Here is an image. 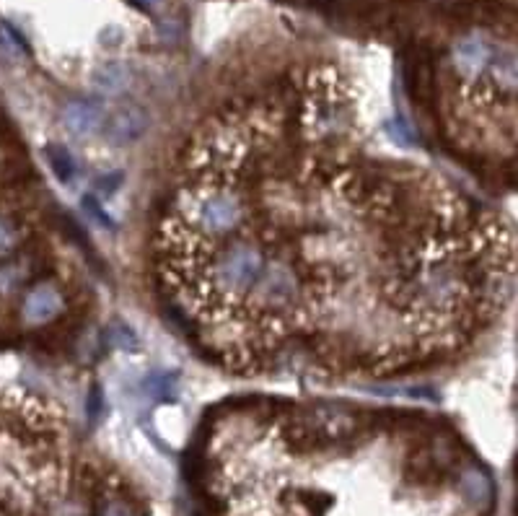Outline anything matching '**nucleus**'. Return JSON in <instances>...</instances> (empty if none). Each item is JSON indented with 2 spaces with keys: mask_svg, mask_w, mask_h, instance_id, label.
Instances as JSON below:
<instances>
[{
  "mask_svg": "<svg viewBox=\"0 0 518 516\" xmlns=\"http://www.w3.org/2000/svg\"><path fill=\"white\" fill-rule=\"evenodd\" d=\"M24 239V223L13 213L0 211V257H8L11 252H16Z\"/></svg>",
  "mask_w": 518,
  "mask_h": 516,
  "instance_id": "5",
  "label": "nucleus"
},
{
  "mask_svg": "<svg viewBox=\"0 0 518 516\" xmlns=\"http://www.w3.org/2000/svg\"><path fill=\"white\" fill-rule=\"evenodd\" d=\"M140 6L143 8H151V11H156L158 6H161V3H164V0H138Z\"/></svg>",
  "mask_w": 518,
  "mask_h": 516,
  "instance_id": "10",
  "label": "nucleus"
},
{
  "mask_svg": "<svg viewBox=\"0 0 518 516\" xmlns=\"http://www.w3.org/2000/svg\"><path fill=\"white\" fill-rule=\"evenodd\" d=\"M65 309V296L55 283H37L24 296V319L29 325H47Z\"/></svg>",
  "mask_w": 518,
  "mask_h": 516,
  "instance_id": "2",
  "label": "nucleus"
},
{
  "mask_svg": "<svg viewBox=\"0 0 518 516\" xmlns=\"http://www.w3.org/2000/svg\"><path fill=\"white\" fill-rule=\"evenodd\" d=\"M102 130L114 146H125V143L140 141L148 130L146 109L138 107V104L133 102L120 104V107H114L112 112H109V117H104Z\"/></svg>",
  "mask_w": 518,
  "mask_h": 516,
  "instance_id": "1",
  "label": "nucleus"
},
{
  "mask_svg": "<svg viewBox=\"0 0 518 516\" xmlns=\"http://www.w3.org/2000/svg\"><path fill=\"white\" fill-rule=\"evenodd\" d=\"M45 159L47 164H50L52 174H55L63 185H73V182H76L78 166L76 159L70 156L68 148L60 146V143H50V146H45Z\"/></svg>",
  "mask_w": 518,
  "mask_h": 516,
  "instance_id": "4",
  "label": "nucleus"
},
{
  "mask_svg": "<svg viewBox=\"0 0 518 516\" xmlns=\"http://www.w3.org/2000/svg\"><path fill=\"white\" fill-rule=\"evenodd\" d=\"M83 211L91 213V216H94V221L99 223L102 229H114L112 218H109L107 213L102 211V205H99V200H96V198H86V200H83Z\"/></svg>",
  "mask_w": 518,
  "mask_h": 516,
  "instance_id": "8",
  "label": "nucleus"
},
{
  "mask_svg": "<svg viewBox=\"0 0 518 516\" xmlns=\"http://www.w3.org/2000/svg\"><path fill=\"white\" fill-rule=\"evenodd\" d=\"M109 340H112V345H117V348H135V345H138L135 332L127 325H112V330H109Z\"/></svg>",
  "mask_w": 518,
  "mask_h": 516,
  "instance_id": "7",
  "label": "nucleus"
},
{
  "mask_svg": "<svg viewBox=\"0 0 518 516\" xmlns=\"http://www.w3.org/2000/svg\"><path fill=\"white\" fill-rule=\"evenodd\" d=\"M120 185H122V174L114 172V174H109V177H102V182L96 185V192H99L102 198H112Z\"/></svg>",
  "mask_w": 518,
  "mask_h": 516,
  "instance_id": "9",
  "label": "nucleus"
},
{
  "mask_svg": "<svg viewBox=\"0 0 518 516\" xmlns=\"http://www.w3.org/2000/svg\"><path fill=\"white\" fill-rule=\"evenodd\" d=\"M94 83H96V89L102 91V94H120V91L127 86V71L120 63H109L104 65L102 71L96 73Z\"/></svg>",
  "mask_w": 518,
  "mask_h": 516,
  "instance_id": "6",
  "label": "nucleus"
},
{
  "mask_svg": "<svg viewBox=\"0 0 518 516\" xmlns=\"http://www.w3.org/2000/svg\"><path fill=\"white\" fill-rule=\"evenodd\" d=\"M104 117H107V109L99 102H94V99H76L63 112L65 128L73 135H81V138L99 133L104 125Z\"/></svg>",
  "mask_w": 518,
  "mask_h": 516,
  "instance_id": "3",
  "label": "nucleus"
}]
</instances>
